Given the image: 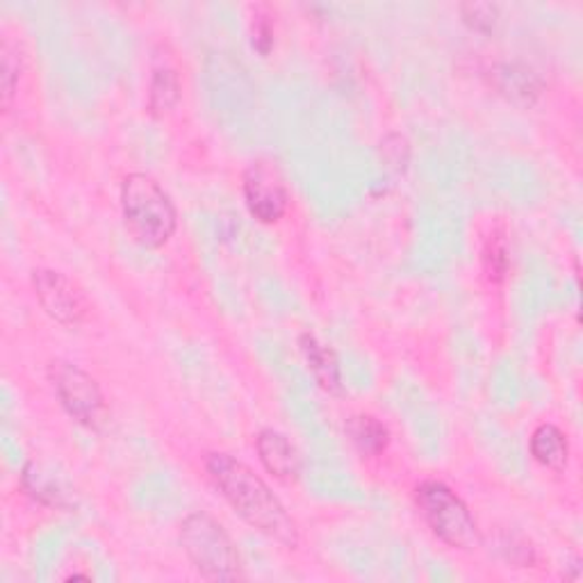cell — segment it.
<instances>
[{"instance_id":"6da1fadb","label":"cell","mask_w":583,"mask_h":583,"mask_svg":"<svg viewBox=\"0 0 583 583\" xmlns=\"http://www.w3.org/2000/svg\"><path fill=\"white\" fill-rule=\"evenodd\" d=\"M205 469L212 484L247 524L289 549L299 545V528L295 520L289 517L272 488L249 465L235 461L228 454H207Z\"/></svg>"},{"instance_id":"7a4b0ae2","label":"cell","mask_w":583,"mask_h":583,"mask_svg":"<svg viewBox=\"0 0 583 583\" xmlns=\"http://www.w3.org/2000/svg\"><path fill=\"white\" fill-rule=\"evenodd\" d=\"M121 207L130 235L146 249H160L176 233V207L160 182L146 174L123 178Z\"/></svg>"},{"instance_id":"3957f363","label":"cell","mask_w":583,"mask_h":583,"mask_svg":"<svg viewBox=\"0 0 583 583\" xmlns=\"http://www.w3.org/2000/svg\"><path fill=\"white\" fill-rule=\"evenodd\" d=\"M180 545L203 579H242V559L224 526L203 511L190 513L180 524Z\"/></svg>"},{"instance_id":"277c9868","label":"cell","mask_w":583,"mask_h":583,"mask_svg":"<svg viewBox=\"0 0 583 583\" xmlns=\"http://www.w3.org/2000/svg\"><path fill=\"white\" fill-rule=\"evenodd\" d=\"M415 501L421 517L427 520L431 532L447 543L463 551L476 549L481 545V532L467 503L442 481H424L415 490Z\"/></svg>"},{"instance_id":"5b68a950","label":"cell","mask_w":583,"mask_h":583,"mask_svg":"<svg viewBox=\"0 0 583 583\" xmlns=\"http://www.w3.org/2000/svg\"><path fill=\"white\" fill-rule=\"evenodd\" d=\"M48 377L52 388H56L58 400L62 408L87 429H100L105 419H108V406H105V396L85 369L73 362L56 360L48 367Z\"/></svg>"},{"instance_id":"8992f818","label":"cell","mask_w":583,"mask_h":583,"mask_svg":"<svg viewBox=\"0 0 583 583\" xmlns=\"http://www.w3.org/2000/svg\"><path fill=\"white\" fill-rule=\"evenodd\" d=\"M245 199L251 215L262 224L278 222L287 210V188L276 165L253 163L245 171Z\"/></svg>"},{"instance_id":"52a82bcc","label":"cell","mask_w":583,"mask_h":583,"mask_svg":"<svg viewBox=\"0 0 583 583\" xmlns=\"http://www.w3.org/2000/svg\"><path fill=\"white\" fill-rule=\"evenodd\" d=\"M33 285L41 308L62 326H75L85 320V297L62 272L39 270L33 276Z\"/></svg>"},{"instance_id":"ba28073f","label":"cell","mask_w":583,"mask_h":583,"mask_svg":"<svg viewBox=\"0 0 583 583\" xmlns=\"http://www.w3.org/2000/svg\"><path fill=\"white\" fill-rule=\"evenodd\" d=\"M255 449L262 465L267 467L270 474L278 476L283 481L297 479L301 472V456L297 447L291 444L283 433L274 429H264L255 438Z\"/></svg>"},{"instance_id":"9c48e42d","label":"cell","mask_w":583,"mask_h":583,"mask_svg":"<svg viewBox=\"0 0 583 583\" xmlns=\"http://www.w3.org/2000/svg\"><path fill=\"white\" fill-rule=\"evenodd\" d=\"M492 85L497 87L501 96H507L509 100L520 103V105H532L543 90L540 78L532 69L522 67V64L497 67L492 71Z\"/></svg>"},{"instance_id":"30bf717a","label":"cell","mask_w":583,"mask_h":583,"mask_svg":"<svg viewBox=\"0 0 583 583\" xmlns=\"http://www.w3.org/2000/svg\"><path fill=\"white\" fill-rule=\"evenodd\" d=\"M301 352H304V358L310 367V372L314 374V379L320 381V385L333 394H340L342 392V377H340V367H337V358L335 354L326 347V344H322L320 340H317L314 335L310 333H304L301 335Z\"/></svg>"},{"instance_id":"8fae6325","label":"cell","mask_w":583,"mask_h":583,"mask_svg":"<svg viewBox=\"0 0 583 583\" xmlns=\"http://www.w3.org/2000/svg\"><path fill=\"white\" fill-rule=\"evenodd\" d=\"M532 456L549 469H563L568 465L570 444L566 433L554 424H540L532 436Z\"/></svg>"},{"instance_id":"7c38bea8","label":"cell","mask_w":583,"mask_h":583,"mask_svg":"<svg viewBox=\"0 0 583 583\" xmlns=\"http://www.w3.org/2000/svg\"><path fill=\"white\" fill-rule=\"evenodd\" d=\"M347 433L365 456H379L390 442L388 429L372 415H354L347 421Z\"/></svg>"},{"instance_id":"4fadbf2b","label":"cell","mask_w":583,"mask_h":583,"mask_svg":"<svg viewBox=\"0 0 583 583\" xmlns=\"http://www.w3.org/2000/svg\"><path fill=\"white\" fill-rule=\"evenodd\" d=\"M180 98V83L174 69H155L153 81H151V96L148 105L153 115H165L169 112Z\"/></svg>"},{"instance_id":"5bb4252c","label":"cell","mask_w":583,"mask_h":583,"mask_svg":"<svg viewBox=\"0 0 583 583\" xmlns=\"http://www.w3.org/2000/svg\"><path fill=\"white\" fill-rule=\"evenodd\" d=\"M23 484L31 490V495H35L44 503H50V507H62L64 503L62 501L64 492L60 490V486L56 481L46 479V474L33 463L23 469Z\"/></svg>"},{"instance_id":"9a60e30c","label":"cell","mask_w":583,"mask_h":583,"mask_svg":"<svg viewBox=\"0 0 583 583\" xmlns=\"http://www.w3.org/2000/svg\"><path fill=\"white\" fill-rule=\"evenodd\" d=\"M0 83H3V105L10 108V103L16 94V85H19V75H21V58L16 56V50L3 41V48H0Z\"/></svg>"},{"instance_id":"2e32d148","label":"cell","mask_w":583,"mask_h":583,"mask_svg":"<svg viewBox=\"0 0 583 583\" xmlns=\"http://www.w3.org/2000/svg\"><path fill=\"white\" fill-rule=\"evenodd\" d=\"M484 267L490 281L499 283L503 276H507L509 270V251H507V242H503L501 235H490V240L484 249Z\"/></svg>"},{"instance_id":"e0dca14e","label":"cell","mask_w":583,"mask_h":583,"mask_svg":"<svg viewBox=\"0 0 583 583\" xmlns=\"http://www.w3.org/2000/svg\"><path fill=\"white\" fill-rule=\"evenodd\" d=\"M463 21L476 33H490L497 23L499 8L492 3H465L461 5Z\"/></svg>"},{"instance_id":"ac0fdd59","label":"cell","mask_w":583,"mask_h":583,"mask_svg":"<svg viewBox=\"0 0 583 583\" xmlns=\"http://www.w3.org/2000/svg\"><path fill=\"white\" fill-rule=\"evenodd\" d=\"M253 46L262 52V56H267L274 46V28L272 23L267 21V16H255L253 23Z\"/></svg>"}]
</instances>
